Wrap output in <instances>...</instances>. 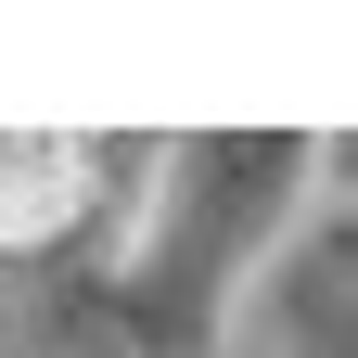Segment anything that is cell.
Wrapping results in <instances>:
<instances>
[{
	"label": "cell",
	"instance_id": "1",
	"mask_svg": "<svg viewBox=\"0 0 358 358\" xmlns=\"http://www.w3.org/2000/svg\"><path fill=\"white\" fill-rule=\"evenodd\" d=\"M77 141H0V243H38L77 217Z\"/></svg>",
	"mask_w": 358,
	"mask_h": 358
}]
</instances>
